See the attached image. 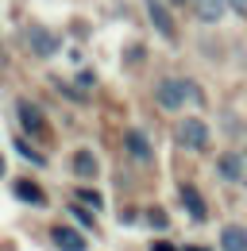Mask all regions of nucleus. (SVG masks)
I'll list each match as a JSON object with an SVG mask.
<instances>
[{
    "mask_svg": "<svg viewBox=\"0 0 247 251\" xmlns=\"http://www.w3.org/2000/svg\"><path fill=\"white\" fill-rule=\"evenodd\" d=\"M74 220H81V224H93V217H89V213H81L77 205H74Z\"/></svg>",
    "mask_w": 247,
    "mask_h": 251,
    "instance_id": "f3484780",
    "label": "nucleus"
},
{
    "mask_svg": "<svg viewBox=\"0 0 247 251\" xmlns=\"http://www.w3.org/2000/svg\"><path fill=\"white\" fill-rule=\"evenodd\" d=\"M220 248H224V251H247V228L228 224V228L220 232Z\"/></svg>",
    "mask_w": 247,
    "mask_h": 251,
    "instance_id": "39448f33",
    "label": "nucleus"
},
{
    "mask_svg": "<svg viewBox=\"0 0 247 251\" xmlns=\"http://www.w3.org/2000/svg\"><path fill=\"white\" fill-rule=\"evenodd\" d=\"M228 4H232V12H236V16H247V0H228Z\"/></svg>",
    "mask_w": 247,
    "mask_h": 251,
    "instance_id": "2eb2a0df",
    "label": "nucleus"
},
{
    "mask_svg": "<svg viewBox=\"0 0 247 251\" xmlns=\"http://www.w3.org/2000/svg\"><path fill=\"white\" fill-rule=\"evenodd\" d=\"M16 197H24L31 205H47V193L35 186V182H16Z\"/></svg>",
    "mask_w": 247,
    "mask_h": 251,
    "instance_id": "9b49d317",
    "label": "nucleus"
},
{
    "mask_svg": "<svg viewBox=\"0 0 247 251\" xmlns=\"http://www.w3.org/2000/svg\"><path fill=\"white\" fill-rule=\"evenodd\" d=\"M0 178H4V158H0Z\"/></svg>",
    "mask_w": 247,
    "mask_h": 251,
    "instance_id": "aec40b11",
    "label": "nucleus"
},
{
    "mask_svg": "<svg viewBox=\"0 0 247 251\" xmlns=\"http://www.w3.org/2000/svg\"><path fill=\"white\" fill-rule=\"evenodd\" d=\"M77 197H81V201H85V205H100V193H93V189H81V193H77Z\"/></svg>",
    "mask_w": 247,
    "mask_h": 251,
    "instance_id": "4468645a",
    "label": "nucleus"
},
{
    "mask_svg": "<svg viewBox=\"0 0 247 251\" xmlns=\"http://www.w3.org/2000/svg\"><path fill=\"white\" fill-rule=\"evenodd\" d=\"M27 43H31V50H35L39 58H50V54H58V35L47 31V27H27Z\"/></svg>",
    "mask_w": 247,
    "mask_h": 251,
    "instance_id": "7ed1b4c3",
    "label": "nucleus"
},
{
    "mask_svg": "<svg viewBox=\"0 0 247 251\" xmlns=\"http://www.w3.org/2000/svg\"><path fill=\"white\" fill-rule=\"evenodd\" d=\"M20 155H27V158H35V162H43V155H35V151L27 147V143H20Z\"/></svg>",
    "mask_w": 247,
    "mask_h": 251,
    "instance_id": "dca6fc26",
    "label": "nucleus"
},
{
    "mask_svg": "<svg viewBox=\"0 0 247 251\" xmlns=\"http://www.w3.org/2000/svg\"><path fill=\"white\" fill-rule=\"evenodd\" d=\"M170 4H185V0H170Z\"/></svg>",
    "mask_w": 247,
    "mask_h": 251,
    "instance_id": "412c9836",
    "label": "nucleus"
},
{
    "mask_svg": "<svg viewBox=\"0 0 247 251\" xmlns=\"http://www.w3.org/2000/svg\"><path fill=\"white\" fill-rule=\"evenodd\" d=\"M16 116H20V124L27 127V131H35V135H39V131H47V120H43V112H39L31 100H20V104H16Z\"/></svg>",
    "mask_w": 247,
    "mask_h": 251,
    "instance_id": "20e7f679",
    "label": "nucleus"
},
{
    "mask_svg": "<svg viewBox=\"0 0 247 251\" xmlns=\"http://www.w3.org/2000/svg\"><path fill=\"white\" fill-rule=\"evenodd\" d=\"M124 143H127V151H131L135 158H143V162L151 158V147H147V139H143L139 131H127V139H124Z\"/></svg>",
    "mask_w": 247,
    "mask_h": 251,
    "instance_id": "ddd939ff",
    "label": "nucleus"
},
{
    "mask_svg": "<svg viewBox=\"0 0 247 251\" xmlns=\"http://www.w3.org/2000/svg\"><path fill=\"white\" fill-rule=\"evenodd\" d=\"M50 240H54L62 251H85V236H77L74 228H54Z\"/></svg>",
    "mask_w": 247,
    "mask_h": 251,
    "instance_id": "423d86ee",
    "label": "nucleus"
},
{
    "mask_svg": "<svg viewBox=\"0 0 247 251\" xmlns=\"http://www.w3.org/2000/svg\"><path fill=\"white\" fill-rule=\"evenodd\" d=\"M147 8H151V20H154V27L166 35V39H174V24H170V16H166V8L158 4V0H147Z\"/></svg>",
    "mask_w": 247,
    "mask_h": 251,
    "instance_id": "6e6552de",
    "label": "nucleus"
},
{
    "mask_svg": "<svg viewBox=\"0 0 247 251\" xmlns=\"http://www.w3.org/2000/svg\"><path fill=\"white\" fill-rule=\"evenodd\" d=\"M182 201H185V209H189L193 220H205V201H201V193L193 186H182Z\"/></svg>",
    "mask_w": 247,
    "mask_h": 251,
    "instance_id": "1a4fd4ad",
    "label": "nucleus"
},
{
    "mask_svg": "<svg viewBox=\"0 0 247 251\" xmlns=\"http://www.w3.org/2000/svg\"><path fill=\"white\" fill-rule=\"evenodd\" d=\"M178 143L189 147V151H205V147H209V127L201 124V120H193V116H189V120L178 124Z\"/></svg>",
    "mask_w": 247,
    "mask_h": 251,
    "instance_id": "f03ea898",
    "label": "nucleus"
},
{
    "mask_svg": "<svg viewBox=\"0 0 247 251\" xmlns=\"http://www.w3.org/2000/svg\"><path fill=\"white\" fill-rule=\"evenodd\" d=\"M151 251H174V248H170V244H154Z\"/></svg>",
    "mask_w": 247,
    "mask_h": 251,
    "instance_id": "a211bd4d",
    "label": "nucleus"
},
{
    "mask_svg": "<svg viewBox=\"0 0 247 251\" xmlns=\"http://www.w3.org/2000/svg\"><path fill=\"white\" fill-rule=\"evenodd\" d=\"M74 174L93 178V174H97V158H93L89 151H77V155H74Z\"/></svg>",
    "mask_w": 247,
    "mask_h": 251,
    "instance_id": "f8f14e48",
    "label": "nucleus"
},
{
    "mask_svg": "<svg viewBox=\"0 0 247 251\" xmlns=\"http://www.w3.org/2000/svg\"><path fill=\"white\" fill-rule=\"evenodd\" d=\"M193 8H197V16H201L205 24H216V20H224L228 0H193Z\"/></svg>",
    "mask_w": 247,
    "mask_h": 251,
    "instance_id": "0eeeda50",
    "label": "nucleus"
},
{
    "mask_svg": "<svg viewBox=\"0 0 247 251\" xmlns=\"http://www.w3.org/2000/svg\"><path fill=\"white\" fill-rule=\"evenodd\" d=\"M185 97H201L189 81H182V77H166V81H158V89H154V100L162 104V108H182L185 104Z\"/></svg>",
    "mask_w": 247,
    "mask_h": 251,
    "instance_id": "f257e3e1",
    "label": "nucleus"
},
{
    "mask_svg": "<svg viewBox=\"0 0 247 251\" xmlns=\"http://www.w3.org/2000/svg\"><path fill=\"white\" fill-rule=\"evenodd\" d=\"M216 170H220V178H228V182H240V178H244V174H240V170H244V162H240L236 155H220Z\"/></svg>",
    "mask_w": 247,
    "mask_h": 251,
    "instance_id": "9d476101",
    "label": "nucleus"
},
{
    "mask_svg": "<svg viewBox=\"0 0 247 251\" xmlns=\"http://www.w3.org/2000/svg\"><path fill=\"white\" fill-rule=\"evenodd\" d=\"M4 66H8V54H4V50H0V70H4Z\"/></svg>",
    "mask_w": 247,
    "mask_h": 251,
    "instance_id": "6ab92c4d",
    "label": "nucleus"
}]
</instances>
